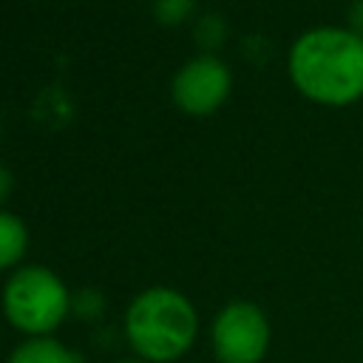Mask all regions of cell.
<instances>
[{"instance_id": "4", "label": "cell", "mask_w": 363, "mask_h": 363, "mask_svg": "<svg viewBox=\"0 0 363 363\" xmlns=\"http://www.w3.org/2000/svg\"><path fill=\"white\" fill-rule=\"evenodd\" d=\"M269 337V320L252 301H230L210 323V346L218 363H261Z\"/></svg>"}, {"instance_id": "9", "label": "cell", "mask_w": 363, "mask_h": 363, "mask_svg": "<svg viewBox=\"0 0 363 363\" xmlns=\"http://www.w3.org/2000/svg\"><path fill=\"white\" fill-rule=\"evenodd\" d=\"M190 9H193V0H156V3H153L156 17H159L162 23H167V26L179 23L182 17H187Z\"/></svg>"}, {"instance_id": "11", "label": "cell", "mask_w": 363, "mask_h": 363, "mask_svg": "<svg viewBox=\"0 0 363 363\" xmlns=\"http://www.w3.org/2000/svg\"><path fill=\"white\" fill-rule=\"evenodd\" d=\"M349 28L363 37V0H354L349 9Z\"/></svg>"}, {"instance_id": "10", "label": "cell", "mask_w": 363, "mask_h": 363, "mask_svg": "<svg viewBox=\"0 0 363 363\" xmlns=\"http://www.w3.org/2000/svg\"><path fill=\"white\" fill-rule=\"evenodd\" d=\"M221 34H224V26H221V20H218V17H207V20H201L199 37H201L207 45H216V43L221 40Z\"/></svg>"}, {"instance_id": "3", "label": "cell", "mask_w": 363, "mask_h": 363, "mask_svg": "<svg viewBox=\"0 0 363 363\" xmlns=\"http://www.w3.org/2000/svg\"><path fill=\"white\" fill-rule=\"evenodd\" d=\"M68 312L71 295L45 267H20L3 286V315L26 337L54 335Z\"/></svg>"}, {"instance_id": "7", "label": "cell", "mask_w": 363, "mask_h": 363, "mask_svg": "<svg viewBox=\"0 0 363 363\" xmlns=\"http://www.w3.org/2000/svg\"><path fill=\"white\" fill-rule=\"evenodd\" d=\"M26 247H28L26 224L14 213L0 210V269L14 267L23 258Z\"/></svg>"}, {"instance_id": "12", "label": "cell", "mask_w": 363, "mask_h": 363, "mask_svg": "<svg viewBox=\"0 0 363 363\" xmlns=\"http://www.w3.org/2000/svg\"><path fill=\"white\" fill-rule=\"evenodd\" d=\"M9 190H11V176L6 167H0V201L9 196Z\"/></svg>"}, {"instance_id": "1", "label": "cell", "mask_w": 363, "mask_h": 363, "mask_svg": "<svg viewBox=\"0 0 363 363\" xmlns=\"http://www.w3.org/2000/svg\"><path fill=\"white\" fill-rule=\"evenodd\" d=\"M295 88L323 105H349L363 96V37L352 28L320 26L289 48Z\"/></svg>"}, {"instance_id": "6", "label": "cell", "mask_w": 363, "mask_h": 363, "mask_svg": "<svg viewBox=\"0 0 363 363\" xmlns=\"http://www.w3.org/2000/svg\"><path fill=\"white\" fill-rule=\"evenodd\" d=\"M6 363H82V357L54 335H43L26 337L20 346H14Z\"/></svg>"}, {"instance_id": "5", "label": "cell", "mask_w": 363, "mask_h": 363, "mask_svg": "<svg viewBox=\"0 0 363 363\" xmlns=\"http://www.w3.org/2000/svg\"><path fill=\"white\" fill-rule=\"evenodd\" d=\"M230 94V68L213 57L201 54L190 60L173 77V99L187 113H210Z\"/></svg>"}, {"instance_id": "8", "label": "cell", "mask_w": 363, "mask_h": 363, "mask_svg": "<svg viewBox=\"0 0 363 363\" xmlns=\"http://www.w3.org/2000/svg\"><path fill=\"white\" fill-rule=\"evenodd\" d=\"M71 312H74L77 318L96 320V318L105 312V298H102L96 289H79L77 295H71Z\"/></svg>"}, {"instance_id": "2", "label": "cell", "mask_w": 363, "mask_h": 363, "mask_svg": "<svg viewBox=\"0 0 363 363\" xmlns=\"http://www.w3.org/2000/svg\"><path fill=\"white\" fill-rule=\"evenodd\" d=\"M199 335V315L187 295L170 286L139 292L125 312L128 346L145 363H173L184 357Z\"/></svg>"}, {"instance_id": "13", "label": "cell", "mask_w": 363, "mask_h": 363, "mask_svg": "<svg viewBox=\"0 0 363 363\" xmlns=\"http://www.w3.org/2000/svg\"><path fill=\"white\" fill-rule=\"evenodd\" d=\"M119 363H145V360H139V357H125V360H119Z\"/></svg>"}]
</instances>
